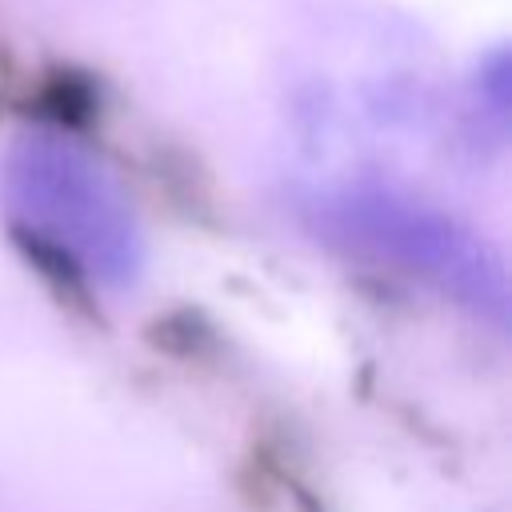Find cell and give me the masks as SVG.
I'll return each mask as SVG.
<instances>
[{
	"instance_id": "3957f363",
	"label": "cell",
	"mask_w": 512,
	"mask_h": 512,
	"mask_svg": "<svg viewBox=\"0 0 512 512\" xmlns=\"http://www.w3.org/2000/svg\"><path fill=\"white\" fill-rule=\"evenodd\" d=\"M508 92H512V80H508V56L504 52H492L480 72H476V96H480V108L492 116V124L504 132L508 124Z\"/></svg>"
},
{
	"instance_id": "6da1fadb",
	"label": "cell",
	"mask_w": 512,
	"mask_h": 512,
	"mask_svg": "<svg viewBox=\"0 0 512 512\" xmlns=\"http://www.w3.org/2000/svg\"><path fill=\"white\" fill-rule=\"evenodd\" d=\"M0 204L28 256L60 276L108 292L140 280L144 232L124 184L60 124H28L8 140Z\"/></svg>"
},
{
	"instance_id": "7a4b0ae2",
	"label": "cell",
	"mask_w": 512,
	"mask_h": 512,
	"mask_svg": "<svg viewBox=\"0 0 512 512\" xmlns=\"http://www.w3.org/2000/svg\"><path fill=\"white\" fill-rule=\"evenodd\" d=\"M312 232L344 256L392 268L452 300L472 320L504 332L512 312L500 252L460 216L384 180L320 188L304 208Z\"/></svg>"
}]
</instances>
